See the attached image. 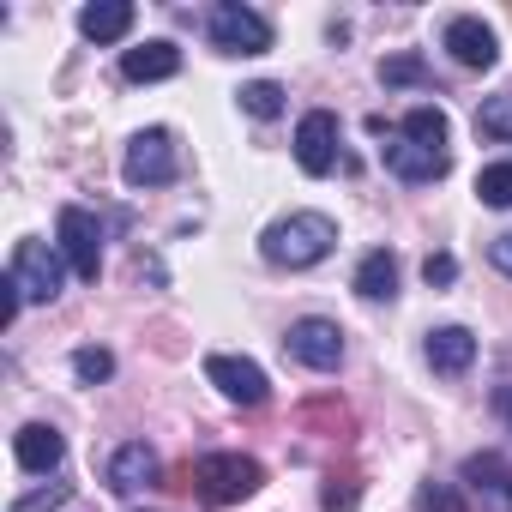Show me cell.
Instances as JSON below:
<instances>
[{
    "instance_id": "28",
    "label": "cell",
    "mask_w": 512,
    "mask_h": 512,
    "mask_svg": "<svg viewBox=\"0 0 512 512\" xmlns=\"http://www.w3.org/2000/svg\"><path fill=\"white\" fill-rule=\"evenodd\" d=\"M422 278H428L434 290H446V284L458 278V260H452V253H428V260H422Z\"/></svg>"
},
{
    "instance_id": "9",
    "label": "cell",
    "mask_w": 512,
    "mask_h": 512,
    "mask_svg": "<svg viewBox=\"0 0 512 512\" xmlns=\"http://www.w3.org/2000/svg\"><path fill=\"white\" fill-rule=\"evenodd\" d=\"M296 163L302 175H332L338 169V115L332 109H308L296 127Z\"/></svg>"
},
{
    "instance_id": "6",
    "label": "cell",
    "mask_w": 512,
    "mask_h": 512,
    "mask_svg": "<svg viewBox=\"0 0 512 512\" xmlns=\"http://www.w3.org/2000/svg\"><path fill=\"white\" fill-rule=\"evenodd\" d=\"M55 229H61V253H67L73 278L97 284V272H103V229H97V217H91L85 205H61Z\"/></svg>"
},
{
    "instance_id": "18",
    "label": "cell",
    "mask_w": 512,
    "mask_h": 512,
    "mask_svg": "<svg viewBox=\"0 0 512 512\" xmlns=\"http://www.w3.org/2000/svg\"><path fill=\"white\" fill-rule=\"evenodd\" d=\"M356 296H362V302H392V296H398V253H392V247L362 253V266H356Z\"/></svg>"
},
{
    "instance_id": "7",
    "label": "cell",
    "mask_w": 512,
    "mask_h": 512,
    "mask_svg": "<svg viewBox=\"0 0 512 512\" xmlns=\"http://www.w3.org/2000/svg\"><path fill=\"white\" fill-rule=\"evenodd\" d=\"M284 350H290L302 368H314V374H332V368L344 362V332H338V320H320V314H308V320H296V326L284 332Z\"/></svg>"
},
{
    "instance_id": "1",
    "label": "cell",
    "mask_w": 512,
    "mask_h": 512,
    "mask_svg": "<svg viewBox=\"0 0 512 512\" xmlns=\"http://www.w3.org/2000/svg\"><path fill=\"white\" fill-rule=\"evenodd\" d=\"M332 247H338V223H332L326 211H290V217L266 223V235H260V260L278 266V272H308V266L326 260Z\"/></svg>"
},
{
    "instance_id": "23",
    "label": "cell",
    "mask_w": 512,
    "mask_h": 512,
    "mask_svg": "<svg viewBox=\"0 0 512 512\" xmlns=\"http://www.w3.org/2000/svg\"><path fill=\"white\" fill-rule=\"evenodd\" d=\"M416 512H470V506H464L458 482H434V476H428V482L416 488Z\"/></svg>"
},
{
    "instance_id": "4",
    "label": "cell",
    "mask_w": 512,
    "mask_h": 512,
    "mask_svg": "<svg viewBox=\"0 0 512 512\" xmlns=\"http://www.w3.org/2000/svg\"><path fill=\"white\" fill-rule=\"evenodd\" d=\"M121 175H127V187H169V181L181 175L169 127H145V133H133V139H127V157H121Z\"/></svg>"
},
{
    "instance_id": "11",
    "label": "cell",
    "mask_w": 512,
    "mask_h": 512,
    "mask_svg": "<svg viewBox=\"0 0 512 512\" xmlns=\"http://www.w3.org/2000/svg\"><path fill=\"white\" fill-rule=\"evenodd\" d=\"M380 157H386V169H392L398 181H410V187H422V181H440V175L452 169V151H428V145H410L404 133H398L392 145H380Z\"/></svg>"
},
{
    "instance_id": "10",
    "label": "cell",
    "mask_w": 512,
    "mask_h": 512,
    "mask_svg": "<svg viewBox=\"0 0 512 512\" xmlns=\"http://www.w3.org/2000/svg\"><path fill=\"white\" fill-rule=\"evenodd\" d=\"M458 476L470 482L482 512H512V464H506V452H470Z\"/></svg>"
},
{
    "instance_id": "15",
    "label": "cell",
    "mask_w": 512,
    "mask_h": 512,
    "mask_svg": "<svg viewBox=\"0 0 512 512\" xmlns=\"http://www.w3.org/2000/svg\"><path fill=\"white\" fill-rule=\"evenodd\" d=\"M175 73H181V49L163 43V37L121 55V79H133V85H157V79H175Z\"/></svg>"
},
{
    "instance_id": "21",
    "label": "cell",
    "mask_w": 512,
    "mask_h": 512,
    "mask_svg": "<svg viewBox=\"0 0 512 512\" xmlns=\"http://www.w3.org/2000/svg\"><path fill=\"white\" fill-rule=\"evenodd\" d=\"M476 199L494 205V211H512V163H488L476 175Z\"/></svg>"
},
{
    "instance_id": "31",
    "label": "cell",
    "mask_w": 512,
    "mask_h": 512,
    "mask_svg": "<svg viewBox=\"0 0 512 512\" xmlns=\"http://www.w3.org/2000/svg\"><path fill=\"white\" fill-rule=\"evenodd\" d=\"M500 416H506V428H512V386L500 392Z\"/></svg>"
},
{
    "instance_id": "13",
    "label": "cell",
    "mask_w": 512,
    "mask_h": 512,
    "mask_svg": "<svg viewBox=\"0 0 512 512\" xmlns=\"http://www.w3.org/2000/svg\"><path fill=\"white\" fill-rule=\"evenodd\" d=\"M13 458H19V470H31V476H49V470L67 458V440H61L49 422H25V428L13 434Z\"/></svg>"
},
{
    "instance_id": "17",
    "label": "cell",
    "mask_w": 512,
    "mask_h": 512,
    "mask_svg": "<svg viewBox=\"0 0 512 512\" xmlns=\"http://www.w3.org/2000/svg\"><path fill=\"white\" fill-rule=\"evenodd\" d=\"M133 0H91V7L79 13V31L91 37V43H121L127 31H133Z\"/></svg>"
},
{
    "instance_id": "20",
    "label": "cell",
    "mask_w": 512,
    "mask_h": 512,
    "mask_svg": "<svg viewBox=\"0 0 512 512\" xmlns=\"http://www.w3.org/2000/svg\"><path fill=\"white\" fill-rule=\"evenodd\" d=\"M235 97H241V109H247L253 121H278V115H284V85H272V79H253V85H241Z\"/></svg>"
},
{
    "instance_id": "27",
    "label": "cell",
    "mask_w": 512,
    "mask_h": 512,
    "mask_svg": "<svg viewBox=\"0 0 512 512\" xmlns=\"http://www.w3.org/2000/svg\"><path fill=\"white\" fill-rule=\"evenodd\" d=\"M67 494H73V488H67V482H55V488H43V494H25V500H13L7 512H49V506H61Z\"/></svg>"
},
{
    "instance_id": "3",
    "label": "cell",
    "mask_w": 512,
    "mask_h": 512,
    "mask_svg": "<svg viewBox=\"0 0 512 512\" xmlns=\"http://www.w3.org/2000/svg\"><path fill=\"white\" fill-rule=\"evenodd\" d=\"M205 31H211V49H223V55H266L272 49V19L241 7V0H217Z\"/></svg>"
},
{
    "instance_id": "2",
    "label": "cell",
    "mask_w": 512,
    "mask_h": 512,
    "mask_svg": "<svg viewBox=\"0 0 512 512\" xmlns=\"http://www.w3.org/2000/svg\"><path fill=\"white\" fill-rule=\"evenodd\" d=\"M260 482H266L260 458H241V452H205L193 464V494L205 506H235L247 494H260Z\"/></svg>"
},
{
    "instance_id": "16",
    "label": "cell",
    "mask_w": 512,
    "mask_h": 512,
    "mask_svg": "<svg viewBox=\"0 0 512 512\" xmlns=\"http://www.w3.org/2000/svg\"><path fill=\"white\" fill-rule=\"evenodd\" d=\"M163 476V464H157V452L145 446V440H127L115 458H109V488L115 494H133V488H151Z\"/></svg>"
},
{
    "instance_id": "12",
    "label": "cell",
    "mask_w": 512,
    "mask_h": 512,
    "mask_svg": "<svg viewBox=\"0 0 512 512\" xmlns=\"http://www.w3.org/2000/svg\"><path fill=\"white\" fill-rule=\"evenodd\" d=\"M440 43H446V49H452V61H458V67H470V73H488V67L500 61V43H494V31H488L482 19H452Z\"/></svg>"
},
{
    "instance_id": "5",
    "label": "cell",
    "mask_w": 512,
    "mask_h": 512,
    "mask_svg": "<svg viewBox=\"0 0 512 512\" xmlns=\"http://www.w3.org/2000/svg\"><path fill=\"white\" fill-rule=\"evenodd\" d=\"M7 278L19 284L25 302H55L61 296V260H55V247L37 241V235H25L13 247V260H7Z\"/></svg>"
},
{
    "instance_id": "22",
    "label": "cell",
    "mask_w": 512,
    "mask_h": 512,
    "mask_svg": "<svg viewBox=\"0 0 512 512\" xmlns=\"http://www.w3.org/2000/svg\"><path fill=\"white\" fill-rule=\"evenodd\" d=\"M476 133H488V139H512V91H500V97H488V103L476 109Z\"/></svg>"
},
{
    "instance_id": "26",
    "label": "cell",
    "mask_w": 512,
    "mask_h": 512,
    "mask_svg": "<svg viewBox=\"0 0 512 512\" xmlns=\"http://www.w3.org/2000/svg\"><path fill=\"white\" fill-rule=\"evenodd\" d=\"M320 500H326V512H350V506H356V500H362V488H356V476H344V482H338V476H332V482H326V494H320Z\"/></svg>"
},
{
    "instance_id": "25",
    "label": "cell",
    "mask_w": 512,
    "mask_h": 512,
    "mask_svg": "<svg viewBox=\"0 0 512 512\" xmlns=\"http://www.w3.org/2000/svg\"><path fill=\"white\" fill-rule=\"evenodd\" d=\"M73 374H79L85 386H103V380L115 374V356L97 350V344H85V350H73Z\"/></svg>"
},
{
    "instance_id": "24",
    "label": "cell",
    "mask_w": 512,
    "mask_h": 512,
    "mask_svg": "<svg viewBox=\"0 0 512 512\" xmlns=\"http://www.w3.org/2000/svg\"><path fill=\"white\" fill-rule=\"evenodd\" d=\"M380 79H386V85H434V73L422 67V55H392V61H380Z\"/></svg>"
},
{
    "instance_id": "19",
    "label": "cell",
    "mask_w": 512,
    "mask_h": 512,
    "mask_svg": "<svg viewBox=\"0 0 512 512\" xmlns=\"http://www.w3.org/2000/svg\"><path fill=\"white\" fill-rule=\"evenodd\" d=\"M404 139H410V145H428V151H446V139H452L446 109H434V103L410 109V115H404Z\"/></svg>"
},
{
    "instance_id": "30",
    "label": "cell",
    "mask_w": 512,
    "mask_h": 512,
    "mask_svg": "<svg viewBox=\"0 0 512 512\" xmlns=\"http://www.w3.org/2000/svg\"><path fill=\"white\" fill-rule=\"evenodd\" d=\"M19 308H25L19 284H13V278H0V326H13V320H19Z\"/></svg>"
},
{
    "instance_id": "14",
    "label": "cell",
    "mask_w": 512,
    "mask_h": 512,
    "mask_svg": "<svg viewBox=\"0 0 512 512\" xmlns=\"http://www.w3.org/2000/svg\"><path fill=\"white\" fill-rule=\"evenodd\" d=\"M422 356H428V368H434V374L458 380V374L476 362V338H470L464 326H434V332H428V344H422Z\"/></svg>"
},
{
    "instance_id": "8",
    "label": "cell",
    "mask_w": 512,
    "mask_h": 512,
    "mask_svg": "<svg viewBox=\"0 0 512 512\" xmlns=\"http://www.w3.org/2000/svg\"><path fill=\"white\" fill-rule=\"evenodd\" d=\"M205 380L229 398V404H247V410H260L272 398V380L260 362H247V356H205Z\"/></svg>"
},
{
    "instance_id": "29",
    "label": "cell",
    "mask_w": 512,
    "mask_h": 512,
    "mask_svg": "<svg viewBox=\"0 0 512 512\" xmlns=\"http://www.w3.org/2000/svg\"><path fill=\"white\" fill-rule=\"evenodd\" d=\"M488 266H494V272H500V278H512V229H506V235H494V241H488Z\"/></svg>"
}]
</instances>
